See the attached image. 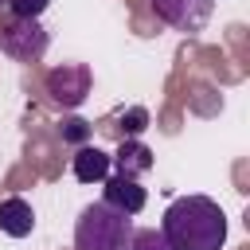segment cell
Wrapping results in <instances>:
<instances>
[{"mask_svg": "<svg viewBox=\"0 0 250 250\" xmlns=\"http://www.w3.org/2000/svg\"><path fill=\"white\" fill-rule=\"evenodd\" d=\"M160 234L168 250H223L227 242V215L207 195H180L168 203L160 219Z\"/></svg>", "mask_w": 250, "mask_h": 250, "instance_id": "cell-1", "label": "cell"}, {"mask_svg": "<svg viewBox=\"0 0 250 250\" xmlns=\"http://www.w3.org/2000/svg\"><path fill=\"white\" fill-rule=\"evenodd\" d=\"M133 238V219L109 203H86L74 223V250H125Z\"/></svg>", "mask_w": 250, "mask_h": 250, "instance_id": "cell-2", "label": "cell"}, {"mask_svg": "<svg viewBox=\"0 0 250 250\" xmlns=\"http://www.w3.org/2000/svg\"><path fill=\"white\" fill-rule=\"evenodd\" d=\"M51 47V35L39 20H12L0 27V51L16 62H39Z\"/></svg>", "mask_w": 250, "mask_h": 250, "instance_id": "cell-3", "label": "cell"}, {"mask_svg": "<svg viewBox=\"0 0 250 250\" xmlns=\"http://www.w3.org/2000/svg\"><path fill=\"white\" fill-rule=\"evenodd\" d=\"M90 82L94 78H90V66L86 62H62V66H55L47 74V94L62 109H78L86 102V94H90Z\"/></svg>", "mask_w": 250, "mask_h": 250, "instance_id": "cell-4", "label": "cell"}, {"mask_svg": "<svg viewBox=\"0 0 250 250\" xmlns=\"http://www.w3.org/2000/svg\"><path fill=\"white\" fill-rule=\"evenodd\" d=\"M148 4L168 27L188 31V35L203 31L211 23V16H215V0H148Z\"/></svg>", "mask_w": 250, "mask_h": 250, "instance_id": "cell-5", "label": "cell"}, {"mask_svg": "<svg viewBox=\"0 0 250 250\" xmlns=\"http://www.w3.org/2000/svg\"><path fill=\"white\" fill-rule=\"evenodd\" d=\"M105 184V195H102V203H109L113 211H121V215H137V211H145V203H148V191L137 184V180H129V176H105L102 180Z\"/></svg>", "mask_w": 250, "mask_h": 250, "instance_id": "cell-6", "label": "cell"}, {"mask_svg": "<svg viewBox=\"0 0 250 250\" xmlns=\"http://www.w3.org/2000/svg\"><path fill=\"white\" fill-rule=\"evenodd\" d=\"M109 164L117 168V176H129V180H137V176H145V172H152V148L145 145V141H121V148L117 152H109Z\"/></svg>", "mask_w": 250, "mask_h": 250, "instance_id": "cell-7", "label": "cell"}, {"mask_svg": "<svg viewBox=\"0 0 250 250\" xmlns=\"http://www.w3.org/2000/svg\"><path fill=\"white\" fill-rule=\"evenodd\" d=\"M0 230H4L8 238H27V234L35 230V211H31V203H27L23 195L0 199Z\"/></svg>", "mask_w": 250, "mask_h": 250, "instance_id": "cell-8", "label": "cell"}, {"mask_svg": "<svg viewBox=\"0 0 250 250\" xmlns=\"http://www.w3.org/2000/svg\"><path fill=\"white\" fill-rule=\"evenodd\" d=\"M70 168H74V180H78V184H102L113 164H109V152H102V148H94V145H82V148L74 152Z\"/></svg>", "mask_w": 250, "mask_h": 250, "instance_id": "cell-9", "label": "cell"}, {"mask_svg": "<svg viewBox=\"0 0 250 250\" xmlns=\"http://www.w3.org/2000/svg\"><path fill=\"white\" fill-rule=\"evenodd\" d=\"M125 250H168V242H164V234L156 230V227H133V238H129V246Z\"/></svg>", "mask_w": 250, "mask_h": 250, "instance_id": "cell-10", "label": "cell"}, {"mask_svg": "<svg viewBox=\"0 0 250 250\" xmlns=\"http://www.w3.org/2000/svg\"><path fill=\"white\" fill-rule=\"evenodd\" d=\"M8 8H12V20H39L51 8V0H8Z\"/></svg>", "mask_w": 250, "mask_h": 250, "instance_id": "cell-11", "label": "cell"}, {"mask_svg": "<svg viewBox=\"0 0 250 250\" xmlns=\"http://www.w3.org/2000/svg\"><path fill=\"white\" fill-rule=\"evenodd\" d=\"M117 121H121V133L137 137V133H141V129L148 125V109H145V105H129V109H125V113L117 117Z\"/></svg>", "mask_w": 250, "mask_h": 250, "instance_id": "cell-12", "label": "cell"}, {"mask_svg": "<svg viewBox=\"0 0 250 250\" xmlns=\"http://www.w3.org/2000/svg\"><path fill=\"white\" fill-rule=\"evenodd\" d=\"M59 133H62V141H70V145H78V148H82V141L90 137V121H82V117H66Z\"/></svg>", "mask_w": 250, "mask_h": 250, "instance_id": "cell-13", "label": "cell"}, {"mask_svg": "<svg viewBox=\"0 0 250 250\" xmlns=\"http://www.w3.org/2000/svg\"><path fill=\"white\" fill-rule=\"evenodd\" d=\"M0 8H8V0H0Z\"/></svg>", "mask_w": 250, "mask_h": 250, "instance_id": "cell-14", "label": "cell"}]
</instances>
